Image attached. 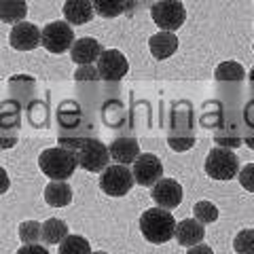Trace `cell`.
<instances>
[{
    "label": "cell",
    "instance_id": "1",
    "mask_svg": "<svg viewBox=\"0 0 254 254\" xmlns=\"http://www.w3.org/2000/svg\"><path fill=\"white\" fill-rule=\"evenodd\" d=\"M140 231L150 244H165L176 233V220L163 208H148L140 216Z\"/></svg>",
    "mask_w": 254,
    "mask_h": 254
},
{
    "label": "cell",
    "instance_id": "2",
    "mask_svg": "<svg viewBox=\"0 0 254 254\" xmlns=\"http://www.w3.org/2000/svg\"><path fill=\"white\" fill-rule=\"evenodd\" d=\"M38 165L47 178L51 180H66L74 174L78 159L76 153L66 146H58V148H47L38 157Z\"/></svg>",
    "mask_w": 254,
    "mask_h": 254
},
{
    "label": "cell",
    "instance_id": "3",
    "mask_svg": "<svg viewBox=\"0 0 254 254\" xmlns=\"http://www.w3.org/2000/svg\"><path fill=\"white\" fill-rule=\"evenodd\" d=\"M150 17L163 32H176L187 19V9L180 0H155L150 4Z\"/></svg>",
    "mask_w": 254,
    "mask_h": 254
},
{
    "label": "cell",
    "instance_id": "4",
    "mask_svg": "<svg viewBox=\"0 0 254 254\" xmlns=\"http://www.w3.org/2000/svg\"><path fill=\"white\" fill-rule=\"evenodd\" d=\"M237 172H240V161L233 150L225 146L212 148L205 157V174L214 180H231Z\"/></svg>",
    "mask_w": 254,
    "mask_h": 254
},
{
    "label": "cell",
    "instance_id": "5",
    "mask_svg": "<svg viewBox=\"0 0 254 254\" xmlns=\"http://www.w3.org/2000/svg\"><path fill=\"white\" fill-rule=\"evenodd\" d=\"M76 159H78V165L87 172H104L108 168V161H110V153H108V146L100 140H93V138H87V140H78V146H76Z\"/></svg>",
    "mask_w": 254,
    "mask_h": 254
},
{
    "label": "cell",
    "instance_id": "6",
    "mask_svg": "<svg viewBox=\"0 0 254 254\" xmlns=\"http://www.w3.org/2000/svg\"><path fill=\"white\" fill-rule=\"evenodd\" d=\"M136 185L133 174L127 165H108V168L100 174V189L110 197H123L131 190V187Z\"/></svg>",
    "mask_w": 254,
    "mask_h": 254
},
{
    "label": "cell",
    "instance_id": "7",
    "mask_svg": "<svg viewBox=\"0 0 254 254\" xmlns=\"http://www.w3.org/2000/svg\"><path fill=\"white\" fill-rule=\"evenodd\" d=\"M72 43H74V32H72V28H70L68 21H51L43 28L41 45L49 53L70 51Z\"/></svg>",
    "mask_w": 254,
    "mask_h": 254
},
{
    "label": "cell",
    "instance_id": "8",
    "mask_svg": "<svg viewBox=\"0 0 254 254\" xmlns=\"http://www.w3.org/2000/svg\"><path fill=\"white\" fill-rule=\"evenodd\" d=\"M131 174H133V180L136 185L142 187H153L155 182H159L163 178V163L159 161V157L153 153H144L131 163Z\"/></svg>",
    "mask_w": 254,
    "mask_h": 254
},
{
    "label": "cell",
    "instance_id": "9",
    "mask_svg": "<svg viewBox=\"0 0 254 254\" xmlns=\"http://www.w3.org/2000/svg\"><path fill=\"white\" fill-rule=\"evenodd\" d=\"M129 70V62L119 49H106L98 58V74L104 81H121Z\"/></svg>",
    "mask_w": 254,
    "mask_h": 254
},
{
    "label": "cell",
    "instance_id": "10",
    "mask_svg": "<svg viewBox=\"0 0 254 254\" xmlns=\"http://www.w3.org/2000/svg\"><path fill=\"white\" fill-rule=\"evenodd\" d=\"M41 36H43V30L38 28L36 23L19 21L11 28L9 43L13 49H17V51H32L41 45Z\"/></svg>",
    "mask_w": 254,
    "mask_h": 254
},
{
    "label": "cell",
    "instance_id": "11",
    "mask_svg": "<svg viewBox=\"0 0 254 254\" xmlns=\"http://www.w3.org/2000/svg\"><path fill=\"white\" fill-rule=\"evenodd\" d=\"M150 197L155 199V203L163 210H174L178 208L182 201V187L178 185V180L172 178H161L150 187Z\"/></svg>",
    "mask_w": 254,
    "mask_h": 254
},
{
    "label": "cell",
    "instance_id": "12",
    "mask_svg": "<svg viewBox=\"0 0 254 254\" xmlns=\"http://www.w3.org/2000/svg\"><path fill=\"white\" fill-rule=\"evenodd\" d=\"M102 43L95 41L91 36H85V38H78V41L72 43L70 47V58H72L74 64L78 66H91L93 62H98V58L102 55Z\"/></svg>",
    "mask_w": 254,
    "mask_h": 254
},
{
    "label": "cell",
    "instance_id": "13",
    "mask_svg": "<svg viewBox=\"0 0 254 254\" xmlns=\"http://www.w3.org/2000/svg\"><path fill=\"white\" fill-rule=\"evenodd\" d=\"M174 237L178 240L180 246H197L203 242L205 237V229L203 225L197 218H185L176 222V233H174Z\"/></svg>",
    "mask_w": 254,
    "mask_h": 254
},
{
    "label": "cell",
    "instance_id": "14",
    "mask_svg": "<svg viewBox=\"0 0 254 254\" xmlns=\"http://www.w3.org/2000/svg\"><path fill=\"white\" fill-rule=\"evenodd\" d=\"M148 49L155 60H168L178 51V38L174 32H157L148 38Z\"/></svg>",
    "mask_w": 254,
    "mask_h": 254
},
{
    "label": "cell",
    "instance_id": "15",
    "mask_svg": "<svg viewBox=\"0 0 254 254\" xmlns=\"http://www.w3.org/2000/svg\"><path fill=\"white\" fill-rule=\"evenodd\" d=\"M108 153H110L113 161L121 163V165H129L140 157V144L133 138L123 136V138H117L113 144H110Z\"/></svg>",
    "mask_w": 254,
    "mask_h": 254
},
{
    "label": "cell",
    "instance_id": "16",
    "mask_svg": "<svg viewBox=\"0 0 254 254\" xmlns=\"http://www.w3.org/2000/svg\"><path fill=\"white\" fill-rule=\"evenodd\" d=\"M64 17L72 26H83L93 19V4L91 0H66L64 2Z\"/></svg>",
    "mask_w": 254,
    "mask_h": 254
},
{
    "label": "cell",
    "instance_id": "17",
    "mask_svg": "<svg viewBox=\"0 0 254 254\" xmlns=\"http://www.w3.org/2000/svg\"><path fill=\"white\" fill-rule=\"evenodd\" d=\"M45 201L51 208H64L72 201V189L66 180H51L45 187Z\"/></svg>",
    "mask_w": 254,
    "mask_h": 254
},
{
    "label": "cell",
    "instance_id": "18",
    "mask_svg": "<svg viewBox=\"0 0 254 254\" xmlns=\"http://www.w3.org/2000/svg\"><path fill=\"white\" fill-rule=\"evenodd\" d=\"M28 4L26 0H0V21L4 23H19L26 19Z\"/></svg>",
    "mask_w": 254,
    "mask_h": 254
},
{
    "label": "cell",
    "instance_id": "19",
    "mask_svg": "<svg viewBox=\"0 0 254 254\" xmlns=\"http://www.w3.org/2000/svg\"><path fill=\"white\" fill-rule=\"evenodd\" d=\"M68 235V225L60 218H49L43 222V229H41V240L49 246L55 244H62Z\"/></svg>",
    "mask_w": 254,
    "mask_h": 254
},
{
    "label": "cell",
    "instance_id": "20",
    "mask_svg": "<svg viewBox=\"0 0 254 254\" xmlns=\"http://www.w3.org/2000/svg\"><path fill=\"white\" fill-rule=\"evenodd\" d=\"M91 4H93V11L104 19L119 17V15H123L125 11L131 9L129 0H91Z\"/></svg>",
    "mask_w": 254,
    "mask_h": 254
},
{
    "label": "cell",
    "instance_id": "21",
    "mask_svg": "<svg viewBox=\"0 0 254 254\" xmlns=\"http://www.w3.org/2000/svg\"><path fill=\"white\" fill-rule=\"evenodd\" d=\"M58 248L60 254H91V246L83 235H66Z\"/></svg>",
    "mask_w": 254,
    "mask_h": 254
},
{
    "label": "cell",
    "instance_id": "22",
    "mask_svg": "<svg viewBox=\"0 0 254 254\" xmlns=\"http://www.w3.org/2000/svg\"><path fill=\"white\" fill-rule=\"evenodd\" d=\"M244 68L237 62H225L216 68V81H244Z\"/></svg>",
    "mask_w": 254,
    "mask_h": 254
},
{
    "label": "cell",
    "instance_id": "23",
    "mask_svg": "<svg viewBox=\"0 0 254 254\" xmlns=\"http://www.w3.org/2000/svg\"><path fill=\"white\" fill-rule=\"evenodd\" d=\"M193 212H195V218L199 220L201 225H210V222L218 218V208L212 201H197Z\"/></svg>",
    "mask_w": 254,
    "mask_h": 254
},
{
    "label": "cell",
    "instance_id": "24",
    "mask_svg": "<svg viewBox=\"0 0 254 254\" xmlns=\"http://www.w3.org/2000/svg\"><path fill=\"white\" fill-rule=\"evenodd\" d=\"M233 250L237 254H254V231L252 229H244L235 235Z\"/></svg>",
    "mask_w": 254,
    "mask_h": 254
},
{
    "label": "cell",
    "instance_id": "25",
    "mask_svg": "<svg viewBox=\"0 0 254 254\" xmlns=\"http://www.w3.org/2000/svg\"><path fill=\"white\" fill-rule=\"evenodd\" d=\"M41 229L43 225L36 220H26L23 225L19 227V240L23 244H38V240H41Z\"/></svg>",
    "mask_w": 254,
    "mask_h": 254
},
{
    "label": "cell",
    "instance_id": "26",
    "mask_svg": "<svg viewBox=\"0 0 254 254\" xmlns=\"http://www.w3.org/2000/svg\"><path fill=\"white\" fill-rule=\"evenodd\" d=\"M240 185L254 193V163H248L244 170H240Z\"/></svg>",
    "mask_w": 254,
    "mask_h": 254
},
{
    "label": "cell",
    "instance_id": "27",
    "mask_svg": "<svg viewBox=\"0 0 254 254\" xmlns=\"http://www.w3.org/2000/svg\"><path fill=\"white\" fill-rule=\"evenodd\" d=\"M74 76H76V81H89V78H93V81H95V78H100L98 68H93V64H91V66H81L76 70Z\"/></svg>",
    "mask_w": 254,
    "mask_h": 254
},
{
    "label": "cell",
    "instance_id": "28",
    "mask_svg": "<svg viewBox=\"0 0 254 254\" xmlns=\"http://www.w3.org/2000/svg\"><path fill=\"white\" fill-rule=\"evenodd\" d=\"M17 254H49V250L41 244H23L17 250Z\"/></svg>",
    "mask_w": 254,
    "mask_h": 254
},
{
    "label": "cell",
    "instance_id": "29",
    "mask_svg": "<svg viewBox=\"0 0 254 254\" xmlns=\"http://www.w3.org/2000/svg\"><path fill=\"white\" fill-rule=\"evenodd\" d=\"M168 142H170V146H172L174 150H187V148H190V144H195V140H193V138H187V140L170 138Z\"/></svg>",
    "mask_w": 254,
    "mask_h": 254
},
{
    "label": "cell",
    "instance_id": "30",
    "mask_svg": "<svg viewBox=\"0 0 254 254\" xmlns=\"http://www.w3.org/2000/svg\"><path fill=\"white\" fill-rule=\"evenodd\" d=\"M9 185H11L9 174H6V170H4V168H0V195L9 190Z\"/></svg>",
    "mask_w": 254,
    "mask_h": 254
},
{
    "label": "cell",
    "instance_id": "31",
    "mask_svg": "<svg viewBox=\"0 0 254 254\" xmlns=\"http://www.w3.org/2000/svg\"><path fill=\"white\" fill-rule=\"evenodd\" d=\"M187 254H214L210 246H203V244H197V246H190Z\"/></svg>",
    "mask_w": 254,
    "mask_h": 254
},
{
    "label": "cell",
    "instance_id": "32",
    "mask_svg": "<svg viewBox=\"0 0 254 254\" xmlns=\"http://www.w3.org/2000/svg\"><path fill=\"white\" fill-rule=\"evenodd\" d=\"M246 144H248L250 148H254V138H246Z\"/></svg>",
    "mask_w": 254,
    "mask_h": 254
},
{
    "label": "cell",
    "instance_id": "33",
    "mask_svg": "<svg viewBox=\"0 0 254 254\" xmlns=\"http://www.w3.org/2000/svg\"><path fill=\"white\" fill-rule=\"evenodd\" d=\"M129 4H131V9H133V6L138 4V0H129Z\"/></svg>",
    "mask_w": 254,
    "mask_h": 254
},
{
    "label": "cell",
    "instance_id": "34",
    "mask_svg": "<svg viewBox=\"0 0 254 254\" xmlns=\"http://www.w3.org/2000/svg\"><path fill=\"white\" fill-rule=\"evenodd\" d=\"M250 81H252V83H254V68H252V70H250Z\"/></svg>",
    "mask_w": 254,
    "mask_h": 254
},
{
    "label": "cell",
    "instance_id": "35",
    "mask_svg": "<svg viewBox=\"0 0 254 254\" xmlns=\"http://www.w3.org/2000/svg\"><path fill=\"white\" fill-rule=\"evenodd\" d=\"M91 254H108V252H104V250H98V252H91Z\"/></svg>",
    "mask_w": 254,
    "mask_h": 254
}]
</instances>
